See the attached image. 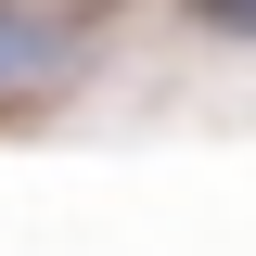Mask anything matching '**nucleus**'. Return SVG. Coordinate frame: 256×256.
<instances>
[{
    "label": "nucleus",
    "instance_id": "obj_2",
    "mask_svg": "<svg viewBox=\"0 0 256 256\" xmlns=\"http://www.w3.org/2000/svg\"><path fill=\"white\" fill-rule=\"evenodd\" d=\"M205 26H218V38H244V0H205Z\"/></svg>",
    "mask_w": 256,
    "mask_h": 256
},
{
    "label": "nucleus",
    "instance_id": "obj_1",
    "mask_svg": "<svg viewBox=\"0 0 256 256\" xmlns=\"http://www.w3.org/2000/svg\"><path fill=\"white\" fill-rule=\"evenodd\" d=\"M26 64H52V26H13L0 13V77H26Z\"/></svg>",
    "mask_w": 256,
    "mask_h": 256
}]
</instances>
